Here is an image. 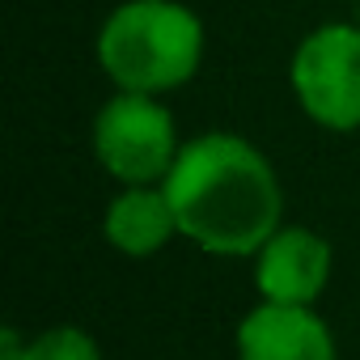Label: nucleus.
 <instances>
[{"mask_svg":"<svg viewBox=\"0 0 360 360\" xmlns=\"http://www.w3.org/2000/svg\"><path fill=\"white\" fill-rule=\"evenodd\" d=\"M26 356V339L18 330H5L0 335V360H22Z\"/></svg>","mask_w":360,"mask_h":360,"instance_id":"obj_9","label":"nucleus"},{"mask_svg":"<svg viewBox=\"0 0 360 360\" xmlns=\"http://www.w3.org/2000/svg\"><path fill=\"white\" fill-rule=\"evenodd\" d=\"M161 187L178 217V233L221 259L259 255L284 217L276 165L238 131L187 140Z\"/></svg>","mask_w":360,"mask_h":360,"instance_id":"obj_1","label":"nucleus"},{"mask_svg":"<svg viewBox=\"0 0 360 360\" xmlns=\"http://www.w3.org/2000/svg\"><path fill=\"white\" fill-rule=\"evenodd\" d=\"M330 280V242L305 225H280L255 255V288L276 305H314Z\"/></svg>","mask_w":360,"mask_h":360,"instance_id":"obj_5","label":"nucleus"},{"mask_svg":"<svg viewBox=\"0 0 360 360\" xmlns=\"http://www.w3.org/2000/svg\"><path fill=\"white\" fill-rule=\"evenodd\" d=\"M102 233L119 255L131 259H148L169 246V238H183L165 187H123L102 217Z\"/></svg>","mask_w":360,"mask_h":360,"instance_id":"obj_7","label":"nucleus"},{"mask_svg":"<svg viewBox=\"0 0 360 360\" xmlns=\"http://www.w3.org/2000/svg\"><path fill=\"white\" fill-rule=\"evenodd\" d=\"M238 360H339V352L314 305L259 301L238 322Z\"/></svg>","mask_w":360,"mask_h":360,"instance_id":"obj_6","label":"nucleus"},{"mask_svg":"<svg viewBox=\"0 0 360 360\" xmlns=\"http://www.w3.org/2000/svg\"><path fill=\"white\" fill-rule=\"evenodd\" d=\"M22 360H102L98 339L81 326H51L34 339H26Z\"/></svg>","mask_w":360,"mask_h":360,"instance_id":"obj_8","label":"nucleus"},{"mask_svg":"<svg viewBox=\"0 0 360 360\" xmlns=\"http://www.w3.org/2000/svg\"><path fill=\"white\" fill-rule=\"evenodd\" d=\"M183 144L165 102L148 94H115L94 119V157L123 187H161Z\"/></svg>","mask_w":360,"mask_h":360,"instance_id":"obj_3","label":"nucleus"},{"mask_svg":"<svg viewBox=\"0 0 360 360\" xmlns=\"http://www.w3.org/2000/svg\"><path fill=\"white\" fill-rule=\"evenodd\" d=\"M204 60V22L178 0H123L98 30V64L123 94L161 98Z\"/></svg>","mask_w":360,"mask_h":360,"instance_id":"obj_2","label":"nucleus"},{"mask_svg":"<svg viewBox=\"0 0 360 360\" xmlns=\"http://www.w3.org/2000/svg\"><path fill=\"white\" fill-rule=\"evenodd\" d=\"M297 106L326 131L360 127V26L326 22L301 39L288 64Z\"/></svg>","mask_w":360,"mask_h":360,"instance_id":"obj_4","label":"nucleus"}]
</instances>
